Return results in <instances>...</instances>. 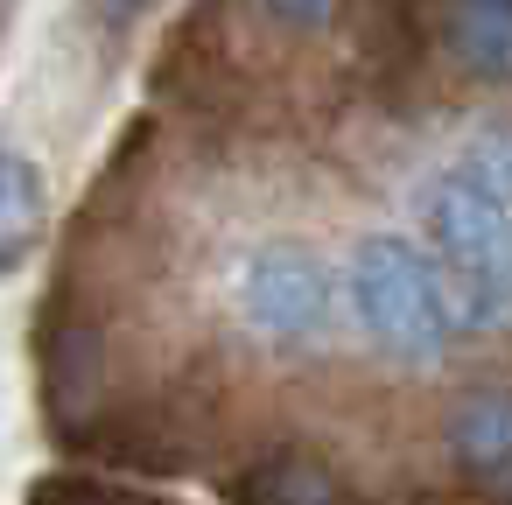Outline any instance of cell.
<instances>
[{
  "label": "cell",
  "instance_id": "obj_1",
  "mask_svg": "<svg viewBox=\"0 0 512 505\" xmlns=\"http://www.w3.org/2000/svg\"><path fill=\"white\" fill-rule=\"evenodd\" d=\"M421 232L456 330H498L512 316V204L463 169H442L421 190Z\"/></svg>",
  "mask_w": 512,
  "mask_h": 505
},
{
  "label": "cell",
  "instance_id": "obj_2",
  "mask_svg": "<svg viewBox=\"0 0 512 505\" xmlns=\"http://www.w3.org/2000/svg\"><path fill=\"white\" fill-rule=\"evenodd\" d=\"M344 288H351V309H358L365 337H372L386 358H400V365H435V358L456 344V316H449L442 274H435V260H428L414 239H400V232L358 239Z\"/></svg>",
  "mask_w": 512,
  "mask_h": 505
},
{
  "label": "cell",
  "instance_id": "obj_3",
  "mask_svg": "<svg viewBox=\"0 0 512 505\" xmlns=\"http://www.w3.org/2000/svg\"><path fill=\"white\" fill-rule=\"evenodd\" d=\"M239 316L281 344V351H309L337 330V274L316 246L302 239H267L246 253L239 267Z\"/></svg>",
  "mask_w": 512,
  "mask_h": 505
},
{
  "label": "cell",
  "instance_id": "obj_4",
  "mask_svg": "<svg viewBox=\"0 0 512 505\" xmlns=\"http://www.w3.org/2000/svg\"><path fill=\"white\" fill-rule=\"evenodd\" d=\"M36 386H43V414L50 435L64 442L85 414L106 407V323L57 281L43 323H36Z\"/></svg>",
  "mask_w": 512,
  "mask_h": 505
},
{
  "label": "cell",
  "instance_id": "obj_5",
  "mask_svg": "<svg viewBox=\"0 0 512 505\" xmlns=\"http://www.w3.org/2000/svg\"><path fill=\"white\" fill-rule=\"evenodd\" d=\"M442 449L449 463L498 498V484L512 477V386H470L449 400L442 414Z\"/></svg>",
  "mask_w": 512,
  "mask_h": 505
},
{
  "label": "cell",
  "instance_id": "obj_6",
  "mask_svg": "<svg viewBox=\"0 0 512 505\" xmlns=\"http://www.w3.org/2000/svg\"><path fill=\"white\" fill-rule=\"evenodd\" d=\"M225 498H246V505H344V498H351V484H344L316 449L281 442V449L253 456V463L225 484Z\"/></svg>",
  "mask_w": 512,
  "mask_h": 505
},
{
  "label": "cell",
  "instance_id": "obj_7",
  "mask_svg": "<svg viewBox=\"0 0 512 505\" xmlns=\"http://www.w3.org/2000/svg\"><path fill=\"white\" fill-rule=\"evenodd\" d=\"M442 43L470 78L512 85V0H442Z\"/></svg>",
  "mask_w": 512,
  "mask_h": 505
},
{
  "label": "cell",
  "instance_id": "obj_8",
  "mask_svg": "<svg viewBox=\"0 0 512 505\" xmlns=\"http://www.w3.org/2000/svg\"><path fill=\"white\" fill-rule=\"evenodd\" d=\"M50 232V183L22 148H0V274H15Z\"/></svg>",
  "mask_w": 512,
  "mask_h": 505
},
{
  "label": "cell",
  "instance_id": "obj_9",
  "mask_svg": "<svg viewBox=\"0 0 512 505\" xmlns=\"http://www.w3.org/2000/svg\"><path fill=\"white\" fill-rule=\"evenodd\" d=\"M456 169H463L470 183H484L498 204H512V120L470 127V141L456 148Z\"/></svg>",
  "mask_w": 512,
  "mask_h": 505
},
{
  "label": "cell",
  "instance_id": "obj_10",
  "mask_svg": "<svg viewBox=\"0 0 512 505\" xmlns=\"http://www.w3.org/2000/svg\"><path fill=\"white\" fill-rule=\"evenodd\" d=\"M260 29H274L281 43H323L344 22V0H253Z\"/></svg>",
  "mask_w": 512,
  "mask_h": 505
},
{
  "label": "cell",
  "instance_id": "obj_11",
  "mask_svg": "<svg viewBox=\"0 0 512 505\" xmlns=\"http://www.w3.org/2000/svg\"><path fill=\"white\" fill-rule=\"evenodd\" d=\"M29 498H92V505H141L148 491L141 484H106V477H85V470H50V477H36L29 484Z\"/></svg>",
  "mask_w": 512,
  "mask_h": 505
},
{
  "label": "cell",
  "instance_id": "obj_12",
  "mask_svg": "<svg viewBox=\"0 0 512 505\" xmlns=\"http://www.w3.org/2000/svg\"><path fill=\"white\" fill-rule=\"evenodd\" d=\"M78 8H85V15H92L99 29H113V36H127V29H134L141 15H155V8H162V0H78Z\"/></svg>",
  "mask_w": 512,
  "mask_h": 505
}]
</instances>
